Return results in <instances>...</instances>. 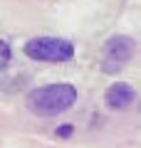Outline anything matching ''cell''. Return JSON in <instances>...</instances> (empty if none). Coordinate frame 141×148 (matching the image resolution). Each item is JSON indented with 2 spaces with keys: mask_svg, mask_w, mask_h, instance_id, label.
Listing matches in <instances>:
<instances>
[{
  "mask_svg": "<svg viewBox=\"0 0 141 148\" xmlns=\"http://www.w3.org/2000/svg\"><path fill=\"white\" fill-rule=\"evenodd\" d=\"M77 101V89L72 84H50L40 86L27 96V106L37 116H55L62 111L72 109Z\"/></svg>",
  "mask_w": 141,
  "mask_h": 148,
  "instance_id": "cell-1",
  "label": "cell"
},
{
  "mask_svg": "<svg viewBox=\"0 0 141 148\" xmlns=\"http://www.w3.org/2000/svg\"><path fill=\"white\" fill-rule=\"evenodd\" d=\"M25 54L37 62H67L74 57V45L59 37H35L25 45Z\"/></svg>",
  "mask_w": 141,
  "mask_h": 148,
  "instance_id": "cell-2",
  "label": "cell"
},
{
  "mask_svg": "<svg viewBox=\"0 0 141 148\" xmlns=\"http://www.w3.org/2000/svg\"><path fill=\"white\" fill-rule=\"evenodd\" d=\"M134 54V40L124 35L111 37L104 45V69L106 72H119Z\"/></svg>",
  "mask_w": 141,
  "mask_h": 148,
  "instance_id": "cell-3",
  "label": "cell"
},
{
  "mask_svg": "<svg viewBox=\"0 0 141 148\" xmlns=\"http://www.w3.org/2000/svg\"><path fill=\"white\" fill-rule=\"evenodd\" d=\"M134 99H136V91L131 89L129 84H124V82L111 84L109 89H106V94H104V101H106L109 109H126Z\"/></svg>",
  "mask_w": 141,
  "mask_h": 148,
  "instance_id": "cell-4",
  "label": "cell"
},
{
  "mask_svg": "<svg viewBox=\"0 0 141 148\" xmlns=\"http://www.w3.org/2000/svg\"><path fill=\"white\" fill-rule=\"evenodd\" d=\"M12 52H10V45L5 42V40H0V69L8 67V62H10Z\"/></svg>",
  "mask_w": 141,
  "mask_h": 148,
  "instance_id": "cell-5",
  "label": "cell"
},
{
  "mask_svg": "<svg viewBox=\"0 0 141 148\" xmlns=\"http://www.w3.org/2000/svg\"><path fill=\"white\" fill-rule=\"evenodd\" d=\"M72 131H74L72 126H59V128H57V136H59V138H67V136H72Z\"/></svg>",
  "mask_w": 141,
  "mask_h": 148,
  "instance_id": "cell-6",
  "label": "cell"
}]
</instances>
